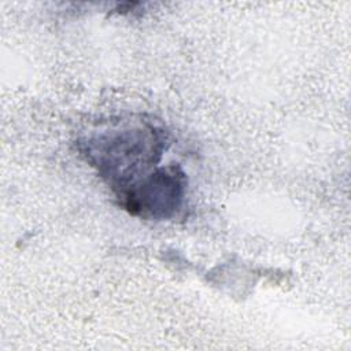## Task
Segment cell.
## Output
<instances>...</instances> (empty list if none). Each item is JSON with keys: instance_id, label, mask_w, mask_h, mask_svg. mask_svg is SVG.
<instances>
[{"instance_id": "1", "label": "cell", "mask_w": 351, "mask_h": 351, "mask_svg": "<svg viewBox=\"0 0 351 351\" xmlns=\"http://www.w3.org/2000/svg\"><path fill=\"white\" fill-rule=\"evenodd\" d=\"M166 137L158 128L126 126L104 130L89 137L84 144V155L101 177L119 193L149 174L159 162Z\"/></svg>"}, {"instance_id": "2", "label": "cell", "mask_w": 351, "mask_h": 351, "mask_svg": "<svg viewBox=\"0 0 351 351\" xmlns=\"http://www.w3.org/2000/svg\"><path fill=\"white\" fill-rule=\"evenodd\" d=\"M185 195V177L174 166L159 167L119 193L126 210L145 218L174 215Z\"/></svg>"}]
</instances>
